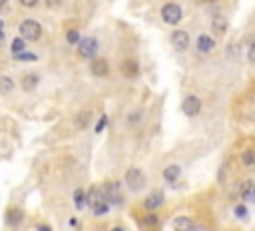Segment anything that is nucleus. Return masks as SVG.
Segmentation results:
<instances>
[{
	"label": "nucleus",
	"instance_id": "obj_16",
	"mask_svg": "<svg viewBox=\"0 0 255 231\" xmlns=\"http://www.w3.org/2000/svg\"><path fill=\"white\" fill-rule=\"evenodd\" d=\"M241 197H243L245 201H249V204H255V184H253V182L243 184V187H241Z\"/></svg>",
	"mask_w": 255,
	"mask_h": 231
},
{
	"label": "nucleus",
	"instance_id": "obj_25",
	"mask_svg": "<svg viewBox=\"0 0 255 231\" xmlns=\"http://www.w3.org/2000/svg\"><path fill=\"white\" fill-rule=\"evenodd\" d=\"M24 46H26V40H24L22 36L12 40V52H14V54H20V52H24Z\"/></svg>",
	"mask_w": 255,
	"mask_h": 231
},
{
	"label": "nucleus",
	"instance_id": "obj_9",
	"mask_svg": "<svg viewBox=\"0 0 255 231\" xmlns=\"http://www.w3.org/2000/svg\"><path fill=\"white\" fill-rule=\"evenodd\" d=\"M90 72H92L94 76H98V78H104V76H108V72H110V68H108V62L104 60V58H94V60H92V64H90Z\"/></svg>",
	"mask_w": 255,
	"mask_h": 231
},
{
	"label": "nucleus",
	"instance_id": "obj_8",
	"mask_svg": "<svg viewBox=\"0 0 255 231\" xmlns=\"http://www.w3.org/2000/svg\"><path fill=\"white\" fill-rule=\"evenodd\" d=\"M172 44H174V48H176L178 52L187 50V46H189V34H187L185 30H176V32L172 34Z\"/></svg>",
	"mask_w": 255,
	"mask_h": 231
},
{
	"label": "nucleus",
	"instance_id": "obj_31",
	"mask_svg": "<svg viewBox=\"0 0 255 231\" xmlns=\"http://www.w3.org/2000/svg\"><path fill=\"white\" fill-rule=\"evenodd\" d=\"M62 2H64V0H46V4H48V6H60Z\"/></svg>",
	"mask_w": 255,
	"mask_h": 231
},
{
	"label": "nucleus",
	"instance_id": "obj_26",
	"mask_svg": "<svg viewBox=\"0 0 255 231\" xmlns=\"http://www.w3.org/2000/svg\"><path fill=\"white\" fill-rule=\"evenodd\" d=\"M66 40H68L70 44H78V42H80V34H78V30H68Z\"/></svg>",
	"mask_w": 255,
	"mask_h": 231
},
{
	"label": "nucleus",
	"instance_id": "obj_19",
	"mask_svg": "<svg viewBox=\"0 0 255 231\" xmlns=\"http://www.w3.org/2000/svg\"><path fill=\"white\" fill-rule=\"evenodd\" d=\"M241 162L245 167H255V150H247L241 156Z\"/></svg>",
	"mask_w": 255,
	"mask_h": 231
},
{
	"label": "nucleus",
	"instance_id": "obj_14",
	"mask_svg": "<svg viewBox=\"0 0 255 231\" xmlns=\"http://www.w3.org/2000/svg\"><path fill=\"white\" fill-rule=\"evenodd\" d=\"M179 176H181V167H179V165H168V167L164 169V180H166L168 184L178 182Z\"/></svg>",
	"mask_w": 255,
	"mask_h": 231
},
{
	"label": "nucleus",
	"instance_id": "obj_17",
	"mask_svg": "<svg viewBox=\"0 0 255 231\" xmlns=\"http://www.w3.org/2000/svg\"><path fill=\"white\" fill-rule=\"evenodd\" d=\"M38 84H40L38 74H26V76L22 78V88H24V90H34Z\"/></svg>",
	"mask_w": 255,
	"mask_h": 231
},
{
	"label": "nucleus",
	"instance_id": "obj_23",
	"mask_svg": "<svg viewBox=\"0 0 255 231\" xmlns=\"http://www.w3.org/2000/svg\"><path fill=\"white\" fill-rule=\"evenodd\" d=\"M88 122H90V112H80L78 118H76V126H78L80 130H84V128L88 126Z\"/></svg>",
	"mask_w": 255,
	"mask_h": 231
},
{
	"label": "nucleus",
	"instance_id": "obj_4",
	"mask_svg": "<svg viewBox=\"0 0 255 231\" xmlns=\"http://www.w3.org/2000/svg\"><path fill=\"white\" fill-rule=\"evenodd\" d=\"M181 16H183V12H181V6H179V4H176V2L164 4V8H162V20H164L166 24L176 26V24L181 22Z\"/></svg>",
	"mask_w": 255,
	"mask_h": 231
},
{
	"label": "nucleus",
	"instance_id": "obj_3",
	"mask_svg": "<svg viewBox=\"0 0 255 231\" xmlns=\"http://www.w3.org/2000/svg\"><path fill=\"white\" fill-rule=\"evenodd\" d=\"M126 184H128V187H130L132 191L144 189V185H146V176H144V171L138 169V167H130V169L126 171Z\"/></svg>",
	"mask_w": 255,
	"mask_h": 231
},
{
	"label": "nucleus",
	"instance_id": "obj_5",
	"mask_svg": "<svg viewBox=\"0 0 255 231\" xmlns=\"http://www.w3.org/2000/svg\"><path fill=\"white\" fill-rule=\"evenodd\" d=\"M104 193V199L108 201L110 206H122L124 204V197H122V191H120V185L114 184V182H108L102 189Z\"/></svg>",
	"mask_w": 255,
	"mask_h": 231
},
{
	"label": "nucleus",
	"instance_id": "obj_1",
	"mask_svg": "<svg viewBox=\"0 0 255 231\" xmlns=\"http://www.w3.org/2000/svg\"><path fill=\"white\" fill-rule=\"evenodd\" d=\"M86 206L92 208L94 215H106L110 211V204L104 199V193L98 187H90V191L86 193Z\"/></svg>",
	"mask_w": 255,
	"mask_h": 231
},
{
	"label": "nucleus",
	"instance_id": "obj_34",
	"mask_svg": "<svg viewBox=\"0 0 255 231\" xmlns=\"http://www.w3.org/2000/svg\"><path fill=\"white\" fill-rule=\"evenodd\" d=\"M76 225H78V219L72 217V219H70V227H76Z\"/></svg>",
	"mask_w": 255,
	"mask_h": 231
},
{
	"label": "nucleus",
	"instance_id": "obj_32",
	"mask_svg": "<svg viewBox=\"0 0 255 231\" xmlns=\"http://www.w3.org/2000/svg\"><path fill=\"white\" fill-rule=\"evenodd\" d=\"M191 231H207V229L202 227V225H194V229H191Z\"/></svg>",
	"mask_w": 255,
	"mask_h": 231
},
{
	"label": "nucleus",
	"instance_id": "obj_18",
	"mask_svg": "<svg viewBox=\"0 0 255 231\" xmlns=\"http://www.w3.org/2000/svg\"><path fill=\"white\" fill-rule=\"evenodd\" d=\"M14 90V82H12V78H8V76H2L0 78V94H8V92H12Z\"/></svg>",
	"mask_w": 255,
	"mask_h": 231
},
{
	"label": "nucleus",
	"instance_id": "obj_27",
	"mask_svg": "<svg viewBox=\"0 0 255 231\" xmlns=\"http://www.w3.org/2000/svg\"><path fill=\"white\" fill-rule=\"evenodd\" d=\"M106 126H108V116H102V118H100V122L96 124V132L100 134V132H102V130H104Z\"/></svg>",
	"mask_w": 255,
	"mask_h": 231
},
{
	"label": "nucleus",
	"instance_id": "obj_24",
	"mask_svg": "<svg viewBox=\"0 0 255 231\" xmlns=\"http://www.w3.org/2000/svg\"><path fill=\"white\" fill-rule=\"evenodd\" d=\"M74 201H76V208L82 209L84 204H86V193H84L82 189H76V191H74Z\"/></svg>",
	"mask_w": 255,
	"mask_h": 231
},
{
	"label": "nucleus",
	"instance_id": "obj_7",
	"mask_svg": "<svg viewBox=\"0 0 255 231\" xmlns=\"http://www.w3.org/2000/svg\"><path fill=\"white\" fill-rule=\"evenodd\" d=\"M181 110H183L185 116L194 118V116H198L200 110H202V100H200L198 96H187V98L183 100V104H181Z\"/></svg>",
	"mask_w": 255,
	"mask_h": 231
},
{
	"label": "nucleus",
	"instance_id": "obj_33",
	"mask_svg": "<svg viewBox=\"0 0 255 231\" xmlns=\"http://www.w3.org/2000/svg\"><path fill=\"white\" fill-rule=\"evenodd\" d=\"M38 231H50V227L48 225H38Z\"/></svg>",
	"mask_w": 255,
	"mask_h": 231
},
{
	"label": "nucleus",
	"instance_id": "obj_35",
	"mask_svg": "<svg viewBox=\"0 0 255 231\" xmlns=\"http://www.w3.org/2000/svg\"><path fill=\"white\" fill-rule=\"evenodd\" d=\"M6 2H8V0H0V8H2V6L6 4Z\"/></svg>",
	"mask_w": 255,
	"mask_h": 231
},
{
	"label": "nucleus",
	"instance_id": "obj_12",
	"mask_svg": "<svg viewBox=\"0 0 255 231\" xmlns=\"http://www.w3.org/2000/svg\"><path fill=\"white\" fill-rule=\"evenodd\" d=\"M22 219H24V211H22V209H18V208H10V209L6 211V223H8V225L18 227V225L22 223Z\"/></svg>",
	"mask_w": 255,
	"mask_h": 231
},
{
	"label": "nucleus",
	"instance_id": "obj_13",
	"mask_svg": "<svg viewBox=\"0 0 255 231\" xmlns=\"http://www.w3.org/2000/svg\"><path fill=\"white\" fill-rule=\"evenodd\" d=\"M213 48H215V40H213L209 34H202V36L198 38V52L207 54V52H211Z\"/></svg>",
	"mask_w": 255,
	"mask_h": 231
},
{
	"label": "nucleus",
	"instance_id": "obj_36",
	"mask_svg": "<svg viewBox=\"0 0 255 231\" xmlns=\"http://www.w3.org/2000/svg\"><path fill=\"white\" fill-rule=\"evenodd\" d=\"M112 231H124V227H120V225H118V227H114Z\"/></svg>",
	"mask_w": 255,
	"mask_h": 231
},
{
	"label": "nucleus",
	"instance_id": "obj_6",
	"mask_svg": "<svg viewBox=\"0 0 255 231\" xmlns=\"http://www.w3.org/2000/svg\"><path fill=\"white\" fill-rule=\"evenodd\" d=\"M96 52H98V40H96V38L88 36V38H84V40L78 42V54L82 58H92V60H94Z\"/></svg>",
	"mask_w": 255,
	"mask_h": 231
},
{
	"label": "nucleus",
	"instance_id": "obj_21",
	"mask_svg": "<svg viewBox=\"0 0 255 231\" xmlns=\"http://www.w3.org/2000/svg\"><path fill=\"white\" fill-rule=\"evenodd\" d=\"M176 225L179 231H191L194 229V225H191V219L189 217H178L176 219Z\"/></svg>",
	"mask_w": 255,
	"mask_h": 231
},
{
	"label": "nucleus",
	"instance_id": "obj_2",
	"mask_svg": "<svg viewBox=\"0 0 255 231\" xmlns=\"http://www.w3.org/2000/svg\"><path fill=\"white\" fill-rule=\"evenodd\" d=\"M18 30H20V36L24 40H28V42H36L42 36V28H40V24L36 20H24Z\"/></svg>",
	"mask_w": 255,
	"mask_h": 231
},
{
	"label": "nucleus",
	"instance_id": "obj_29",
	"mask_svg": "<svg viewBox=\"0 0 255 231\" xmlns=\"http://www.w3.org/2000/svg\"><path fill=\"white\" fill-rule=\"evenodd\" d=\"M247 58H249V62L255 64V40L251 42V46H249V50H247Z\"/></svg>",
	"mask_w": 255,
	"mask_h": 231
},
{
	"label": "nucleus",
	"instance_id": "obj_30",
	"mask_svg": "<svg viewBox=\"0 0 255 231\" xmlns=\"http://www.w3.org/2000/svg\"><path fill=\"white\" fill-rule=\"evenodd\" d=\"M20 4H22L24 8H34V6L38 4V0H20Z\"/></svg>",
	"mask_w": 255,
	"mask_h": 231
},
{
	"label": "nucleus",
	"instance_id": "obj_22",
	"mask_svg": "<svg viewBox=\"0 0 255 231\" xmlns=\"http://www.w3.org/2000/svg\"><path fill=\"white\" fill-rule=\"evenodd\" d=\"M16 60L20 62H36L38 60V56L36 54H30V52H20V54H14Z\"/></svg>",
	"mask_w": 255,
	"mask_h": 231
},
{
	"label": "nucleus",
	"instance_id": "obj_11",
	"mask_svg": "<svg viewBox=\"0 0 255 231\" xmlns=\"http://www.w3.org/2000/svg\"><path fill=\"white\" fill-rule=\"evenodd\" d=\"M162 204H164V193H162V191H155V193H152V195L146 197L144 208H146L148 211H153V209H157Z\"/></svg>",
	"mask_w": 255,
	"mask_h": 231
},
{
	"label": "nucleus",
	"instance_id": "obj_20",
	"mask_svg": "<svg viewBox=\"0 0 255 231\" xmlns=\"http://www.w3.org/2000/svg\"><path fill=\"white\" fill-rule=\"evenodd\" d=\"M157 223H159V219H157V215L155 213H148L146 217H142V227H157Z\"/></svg>",
	"mask_w": 255,
	"mask_h": 231
},
{
	"label": "nucleus",
	"instance_id": "obj_28",
	"mask_svg": "<svg viewBox=\"0 0 255 231\" xmlns=\"http://www.w3.org/2000/svg\"><path fill=\"white\" fill-rule=\"evenodd\" d=\"M235 215H237L239 219H245V217H247V208H245V206H237V208H235Z\"/></svg>",
	"mask_w": 255,
	"mask_h": 231
},
{
	"label": "nucleus",
	"instance_id": "obj_10",
	"mask_svg": "<svg viewBox=\"0 0 255 231\" xmlns=\"http://www.w3.org/2000/svg\"><path fill=\"white\" fill-rule=\"evenodd\" d=\"M120 70H122V74H124L126 78H136V76L140 74V66H138L136 60H132V58L124 60L122 66H120Z\"/></svg>",
	"mask_w": 255,
	"mask_h": 231
},
{
	"label": "nucleus",
	"instance_id": "obj_15",
	"mask_svg": "<svg viewBox=\"0 0 255 231\" xmlns=\"http://www.w3.org/2000/svg\"><path fill=\"white\" fill-rule=\"evenodd\" d=\"M211 30H213L215 36H223V34H226V30H228V20L221 18V16L213 18V22H211Z\"/></svg>",
	"mask_w": 255,
	"mask_h": 231
}]
</instances>
